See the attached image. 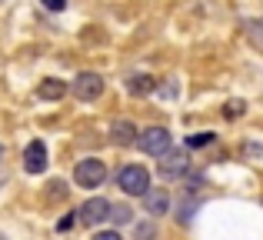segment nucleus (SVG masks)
Returning a JSON list of instances; mask_svg holds the SVG:
<instances>
[{
    "label": "nucleus",
    "instance_id": "1",
    "mask_svg": "<svg viewBox=\"0 0 263 240\" xmlns=\"http://www.w3.org/2000/svg\"><path fill=\"white\" fill-rule=\"evenodd\" d=\"M117 187H120L127 197H143L150 190L147 167H140V163H127V167H120V170H117Z\"/></svg>",
    "mask_w": 263,
    "mask_h": 240
},
{
    "label": "nucleus",
    "instance_id": "2",
    "mask_svg": "<svg viewBox=\"0 0 263 240\" xmlns=\"http://www.w3.org/2000/svg\"><path fill=\"white\" fill-rule=\"evenodd\" d=\"M137 147L147 157H163L170 150V130L167 127H147L137 134Z\"/></svg>",
    "mask_w": 263,
    "mask_h": 240
},
{
    "label": "nucleus",
    "instance_id": "3",
    "mask_svg": "<svg viewBox=\"0 0 263 240\" xmlns=\"http://www.w3.org/2000/svg\"><path fill=\"white\" fill-rule=\"evenodd\" d=\"M103 177H107V167H103V160H97V157H87V160H80L77 167H73V180H77V187H100Z\"/></svg>",
    "mask_w": 263,
    "mask_h": 240
},
{
    "label": "nucleus",
    "instance_id": "4",
    "mask_svg": "<svg viewBox=\"0 0 263 240\" xmlns=\"http://www.w3.org/2000/svg\"><path fill=\"white\" fill-rule=\"evenodd\" d=\"M157 170H160V177H167V180L183 177L186 170H190V154H186V150H167Z\"/></svg>",
    "mask_w": 263,
    "mask_h": 240
},
{
    "label": "nucleus",
    "instance_id": "5",
    "mask_svg": "<svg viewBox=\"0 0 263 240\" xmlns=\"http://www.w3.org/2000/svg\"><path fill=\"white\" fill-rule=\"evenodd\" d=\"M103 94V77L100 73H77L73 77V97L77 100H97Z\"/></svg>",
    "mask_w": 263,
    "mask_h": 240
},
{
    "label": "nucleus",
    "instance_id": "6",
    "mask_svg": "<svg viewBox=\"0 0 263 240\" xmlns=\"http://www.w3.org/2000/svg\"><path fill=\"white\" fill-rule=\"evenodd\" d=\"M77 214H80V220H84L87 227H97V224L110 220V200H107V197H90Z\"/></svg>",
    "mask_w": 263,
    "mask_h": 240
},
{
    "label": "nucleus",
    "instance_id": "7",
    "mask_svg": "<svg viewBox=\"0 0 263 240\" xmlns=\"http://www.w3.org/2000/svg\"><path fill=\"white\" fill-rule=\"evenodd\" d=\"M24 170H27V174H44V170H47V143L44 140H30V143H27Z\"/></svg>",
    "mask_w": 263,
    "mask_h": 240
},
{
    "label": "nucleus",
    "instance_id": "8",
    "mask_svg": "<svg viewBox=\"0 0 263 240\" xmlns=\"http://www.w3.org/2000/svg\"><path fill=\"white\" fill-rule=\"evenodd\" d=\"M143 207H147V214H154V217L167 214V210H170V197H167V190H163V187L147 190V194H143Z\"/></svg>",
    "mask_w": 263,
    "mask_h": 240
},
{
    "label": "nucleus",
    "instance_id": "9",
    "mask_svg": "<svg viewBox=\"0 0 263 240\" xmlns=\"http://www.w3.org/2000/svg\"><path fill=\"white\" fill-rule=\"evenodd\" d=\"M110 140H114L117 147H130V143H137V127L130 120H114V127H110Z\"/></svg>",
    "mask_w": 263,
    "mask_h": 240
},
{
    "label": "nucleus",
    "instance_id": "10",
    "mask_svg": "<svg viewBox=\"0 0 263 240\" xmlns=\"http://www.w3.org/2000/svg\"><path fill=\"white\" fill-rule=\"evenodd\" d=\"M123 87H127V94H134V97H147V94H154L157 80L147 77V73H134V77L123 80Z\"/></svg>",
    "mask_w": 263,
    "mask_h": 240
},
{
    "label": "nucleus",
    "instance_id": "11",
    "mask_svg": "<svg viewBox=\"0 0 263 240\" xmlns=\"http://www.w3.org/2000/svg\"><path fill=\"white\" fill-rule=\"evenodd\" d=\"M67 94V84L64 80H57V77H47L44 84L37 87V97H44V100H60Z\"/></svg>",
    "mask_w": 263,
    "mask_h": 240
},
{
    "label": "nucleus",
    "instance_id": "12",
    "mask_svg": "<svg viewBox=\"0 0 263 240\" xmlns=\"http://www.w3.org/2000/svg\"><path fill=\"white\" fill-rule=\"evenodd\" d=\"M130 217H134V210H130L127 204H120V207L110 204V220H114V224H130Z\"/></svg>",
    "mask_w": 263,
    "mask_h": 240
},
{
    "label": "nucleus",
    "instance_id": "13",
    "mask_svg": "<svg viewBox=\"0 0 263 240\" xmlns=\"http://www.w3.org/2000/svg\"><path fill=\"white\" fill-rule=\"evenodd\" d=\"M206 143H213V134H193V137H186V147H206Z\"/></svg>",
    "mask_w": 263,
    "mask_h": 240
},
{
    "label": "nucleus",
    "instance_id": "14",
    "mask_svg": "<svg viewBox=\"0 0 263 240\" xmlns=\"http://www.w3.org/2000/svg\"><path fill=\"white\" fill-rule=\"evenodd\" d=\"M227 117H240V114H243V100H233V104H227Z\"/></svg>",
    "mask_w": 263,
    "mask_h": 240
},
{
    "label": "nucleus",
    "instance_id": "15",
    "mask_svg": "<svg viewBox=\"0 0 263 240\" xmlns=\"http://www.w3.org/2000/svg\"><path fill=\"white\" fill-rule=\"evenodd\" d=\"M154 237V224H143V227H137V240H150Z\"/></svg>",
    "mask_w": 263,
    "mask_h": 240
},
{
    "label": "nucleus",
    "instance_id": "16",
    "mask_svg": "<svg viewBox=\"0 0 263 240\" xmlns=\"http://www.w3.org/2000/svg\"><path fill=\"white\" fill-rule=\"evenodd\" d=\"M93 240H123L117 230H100V234H93Z\"/></svg>",
    "mask_w": 263,
    "mask_h": 240
},
{
    "label": "nucleus",
    "instance_id": "17",
    "mask_svg": "<svg viewBox=\"0 0 263 240\" xmlns=\"http://www.w3.org/2000/svg\"><path fill=\"white\" fill-rule=\"evenodd\" d=\"M44 7H47V10H64L67 0H44Z\"/></svg>",
    "mask_w": 263,
    "mask_h": 240
},
{
    "label": "nucleus",
    "instance_id": "18",
    "mask_svg": "<svg viewBox=\"0 0 263 240\" xmlns=\"http://www.w3.org/2000/svg\"><path fill=\"white\" fill-rule=\"evenodd\" d=\"M73 220H77V217H73V214H70V217H64V220L57 224V230H70V227H73Z\"/></svg>",
    "mask_w": 263,
    "mask_h": 240
}]
</instances>
